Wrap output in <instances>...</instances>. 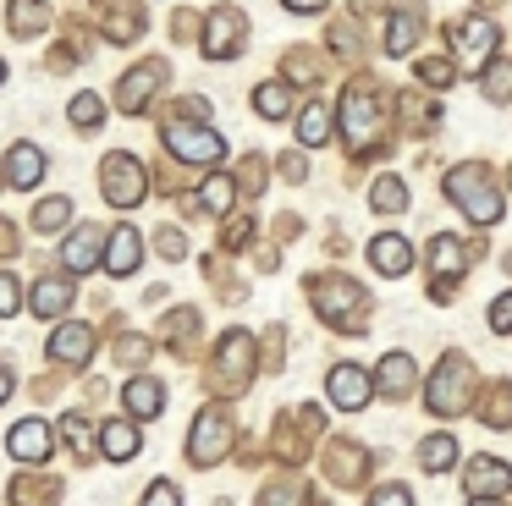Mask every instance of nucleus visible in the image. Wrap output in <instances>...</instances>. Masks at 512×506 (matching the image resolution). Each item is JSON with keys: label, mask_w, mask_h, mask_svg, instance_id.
I'll return each mask as SVG.
<instances>
[{"label": "nucleus", "mask_w": 512, "mask_h": 506, "mask_svg": "<svg viewBox=\"0 0 512 506\" xmlns=\"http://www.w3.org/2000/svg\"><path fill=\"white\" fill-rule=\"evenodd\" d=\"M67 116H72V127H83V132H89V127H100V121H105V105H100L94 94H78V99H72V110H67Z\"/></svg>", "instance_id": "nucleus-33"}, {"label": "nucleus", "mask_w": 512, "mask_h": 506, "mask_svg": "<svg viewBox=\"0 0 512 506\" xmlns=\"http://www.w3.org/2000/svg\"><path fill=\"white\" fill-rule=\"evenodd\" d=\"M331 138V110L325 105H309L298 116V143H309V149H320V143Z\"/></svg>", "instance_id": "nucleus-25"}, {"label": "nucleus", "mask_w": 512, "mask_h": 506, "mask_svg": "<svg viewBox=\"0 0 512 506\" xmlns=\"http://www.w3.org/2000/svg\"><path fill=\"white\" fill-rule=\"evenodd\" d=\"M100 182H105V198H111L116 209L144 204V193H149V171L133 160V154H111V160L100 165Z\"/></svg>", "instance_id": "nucleus-5"}, {"label": "nucleus", "mask_w": 512, "mask_h": 506, "mask_svg": "<svg viewBox=\"0 0 512 506\" xmlns=\"http://www.w3.org/2000/svg\"><path fill=\"white\" fill-rule=\"evenodd\" d=\"M254 110H259L265 121H281V116L292 110V94H287V83H259V88H254Z\"/></svg>", "instance_id": "nucleus-24"}, {"label": "nucleus", "mask_w": 512, "mask_h": 506, "mask_svg": "<svg viewBox=\"0 0 512 506\" xmlns=\"http://www.w3.org/2000/svg\"><path fill=\"white\" fill-rule=\"evenodd\" d=\"M496 39H501V33H496V22H485V17H463V22L452 28V44H457V50H463L474 66L496 61V55H490V50H496Z\"/></svg>", "instance_id": "nucleus-12"}, {"label": "nucleus", "mask_w": 512, "mask_h": 506, "mask_svg": "<svg viewBox=\"0 0 512 506\" xmlns=\"http://www.w3.org/2000/svg\"><path fill=\"white\" fill-rule=\"evenodd\" d=\"M160 83H166V61H144L138 72L122 77V88H116V105H122L127 116H144L149 99H155L149 88H160Z\"/></svg>", "instance_id": "nucleus-9"}, {"label": "nucleus", "mask_w": 512, "mask_h": 506, "mask_svg": "<svg viewBox=\"0 0 512 506\" xmlns=\"http://www.w3.org/2000/svg\"><path fill=\"white\" fill-rule=\"evenodd\" d=\"M419 468H424V473H446V468H457V440H452V435H430V440H419Z\"/></svg>", "instance_id": "nucleus-22"}, {"label": "nucleus", "mask_w": 512, "mask_h": 506, "mask_svg": "<svg viewBox=\"0 0 512 506\" xmlns=\"http://www.w3.org/2000/svg\"><path fill=\"white\" fill-rule=\"evenodd\" d=\"M61 484L56 479H17L12 484V506H56L61 501Z\"/></svg>", "instance_id": "nucleus-23"}, {"label": "nucleus", "mask_w": 512, "mask_h": 506, "mask_svg": "<svg viewBox=\"0 0 512 506\" xmlns=\"http://www.w3.org/2000/svg\"><path fill=\"white\" fill-rule=\"evenodd\" d=\"M446 198H452L474 226H496L501 220V193H496L485 165H452V171H446Z\"/></svg>", "instance_id": "nucleus-1"}, {"label": "nucleus", "mask_w": 512, "mask_h": 506, "mask_svg": "<svg viewBox=\"0 0 512 506\" xmlns=\"http://www.w3.org/2000/svg\"><path fill=\"white\" fill-rule=\"evenodd\" d=\"M369 198H375V209H380V215H391V209H408V187H402L397 176H386V182H380Z\"/></svg>", "instance_id": "nucleus-34"}, {"label": "nucleus", "mask_w": 512, "mask_h": 506, "mask_svg": "<svg viewBox=\"0 0 512 506\" xmlns=\"http://www.w3.org/2000/svg\"><path fill=\"white\" fill-rule=\"evenodd\" d=\"M369 506H413V495L402 490V484H380V490L369 495Z\"/></svg>", "instance_id": "nucleus-39"}, {"label": "nucleus", "mask_w": 512, "mask_h": 506, "mask_svg": "<svg viewBox=\"0 0 512 506\" xmlns=\"http://www.w3.org/2000/svg\"><path fill=\"white\" fill-rule=\"evenodd\" d=\"M182 248H188L182 231H166V237H160V253H166V259H182Z\"/></svg>", "instance_id": "nucleus-41"}, {"label": "nucleus", "mask_w": 512, "mask_h": 506, "mask_svg": "<svg viewBox=\"0 0 512 506\" xmlns=\"http://www.w3.org/2000/svg\"><path fill=\"white\" fill-rule=\"evenodd\" d=\"M281 6H287V11H320L325 0H281Z\"/></svg>", "instance_id": "nucleus-42"}, {"label": "nucleus", "mask_w": 512, "mask_h": 506, "mask_svg": "<svg viewBox=\"0 0 512 506\" xmlns=\"http://www.w3.org/2000/svg\"><path fill=\"white\" fill-rule=\"evenodd\" d=\"M166 149L177 154V160H188V165L226 160V138L215 127H204V121H171V127H166Z\"/></svg>", "instance_id": "nucleus-4"}, {"label": "nucleus", "mask_w": 512, "mask_h": 506, "mask_svg": "<svg viewBox=\"0 0 512 506\" xmlns=\"http://www.w3.org/2000/svg\"><path fill=\"white\" fill-rule=\"evenodd\" d=\"M122 402H127L133 418H160V407H166V385L160 380H127Z\"/></svg>", "instance_id": "nucleus-21"}, {"label": "nucleus", "mask_w": 512, "mask_h": 506, "mask_svg": "<svg viewBox=\"0 0 512 506\" xmlns=\"http://www.w3.org/2000/svg\"><path fill=\"white\" fill-rule=\"evenodd\" d=\"M6 396H12V369L0 363V402H6Z\"/></svg>", "instance_id": "nucleus-43"}, {"label": "nucleus", "mask_w": 512, "mask_h": 506, "mask_svg": "<svg viewBox=\"0 0 512 506\" xmlns=\"http://www.w3.org/2000/svg\"><path fill=\"white\" fill-rule=\"evenodd\" d=\"M507 275H512V253H507Z\"/></svg>", "instance_id": "nucleus-46"}, {"label": "nucleus", "mask_w": 512, "mask_h": 506, "mask_svg": "<svg viewBox=\"0 0 512 506\" xmlns=\"http://www.w3.org/2000/svg\"><path fill=\"white\" fill-rule=\"evenodd\" d=\"M67 220H72V204H67V198H45V204L34 209V231H39V237H50V231H61Z\"/></svg>", "instance_id": "nucleus-30"}, {"label": "nucleus", "mask_w": 512, "mask_h": 506, "mask_svg": "<svg viewBox=\"0 0 512 506\" xmlns=\"http://www.w3.org/2000/svg\"><path fill=\"white\" fill-rule=\"evenodd\" d=\"M468 506H501V501H468Z\"/></svg>", "instance_id": "nucleus-44"}, {"label": "nucleus", "mask_w": 512, "mask_h": 506, "mask_svg": "<svg viewBox=\"0 0 512 506\" xmlns=\"http://www.w3.org/2000/svg\"><path fill=\"white\" fill-rule=\"evenodd\" d=\"M325 396H331V407H342V413H358V407H369V396H375V380H369L358 363H336L331 380H325Z\"/></svg>", "instance_id": "nucleus-8"}, {"label": "nucleus", "mask_w": 512, "mask_h": 506, "mask_svg": "<svg viewBox=\"0 0 512 506\" xmlns=\"http://www.w3.org/2000/svg\"><path fill=\"white\" fill-rule=\"evenodd\" d=\"M347 127H353V138L358 143H369V132H375V99L369 94H347Z\"/></svg>", "instance_id": "nucleus-29"}, {"label": "nucleus", "mask_w": 512, "mask_h": 506, "mask_svg": "<svg viewBox=\"0 0 512 506\" xmlns=\"http://www.w3.org/2000/svg\"><path fill=\"white\" fill-rule=\"evenodd\" d=\"M430 264H435L441 275H463V264H468L463 242H457V237H435V242H430Z\"/></svg>", "instance_id": "nucleus-26"}, {"label": "nucleus", "mask_w": 512, "mask_h": 506, "mask_svg": "<svg viewBox=\"0 0 512 506\" xmlns=\"http://www.w3.org/2000/svg\"><path fill=\"white\" fill-rule=\"evenodd\" d=\"M61 435H67L72 446H78L83 457H89V440H94V429H89V418H83V413H67V418H61Z\"/></svg>", "instance_id": "nucleus-35"}, {"label": "nucleus", "mask_w": 512, "mask_h": 506, "mask_svg": "<svg viewBox=\"0 0 512 506\" xmlns=\"http://www.w3.org/2000/svg\"><path fill=\"white\" fill-rule=\"evenodd\" d=\"M199 198H204V209H215V215H226V209L237 204V187H232V176H210Z\"/></svg>", "instance_id": "nucleus-31"}, {"label": "nucleus", "mask_w": 512, "mask_h": 506, "mask_svg": "<svg viewBox=\"0 0 512 506\" xmlns=\"http://www.w3.org/2000/svg\"><path fill=\"white\" fill-rule=\"evenodd\" d=\"M12 33H34L39 22H45V0H12Z\"/></svg>", "instance_id": "nucleus-32"}, {"label": "nucleus", "mask_w": 512, "mask_h": 506, "mask_svg": "<svg viewBox=\"0 0 512 506\" xmlns=\"http://www.w3.org/2000/svg\"><path fill=\"white\" fill-rule=\"evenodd\" d=\"M369 264H375L380 275H408L413 270V242L397 237V231H380V237L369 242Z\"/></svg>", "instance_id": "nucleus-14"}, {"label": "nucleus", "mask_w": 512, "mask_h": 506, "mask_svg": "<svg viewBox=\"0 0 512 506\" xmlns=\"http://www.w3.org/2000/svg\"><path fill=\"white\" fill-rule=\"evenodd\" d=\"M463 484L474 490V501H501L512 490V468L501 457H474L463 468Z\"/></svg>", "instance_id": "nucleus-10"}, {"label": "nucleus", "mask_w": 512, "mask_h": 506, "mask_svg": "<svg viewBox=\"0 0 512 506\" xmlns=\"http://www.w3.org/2000/svg\"><path fill=\"white\" fill-rule=\"evenodd\" d=\"M413 39H419V11H402V17H391V28H386V50H391V55H408V50H413Z\"/></svg>", "instance_id": "nucleus-28"}, {"label": "nucleus", "mask_w": 512, "mask_h": 506, "mask_svg": "<svg viewBox=\"0 0 512 506\" xmlns=\"http://www.w3.org/2000/svg\"><path fill=\"white\" fill-rule=\"evenodd\" d=\"M45 182V149L39 143H12V154H6V187H17V193H28V187Z\"/></svg>", "instance_id": "nucleus-11"}, {"label": "nucleus", "mask_w": 512, "mask_h": 506, "mask_svg": "<svg viewBox=\"0 0 512 506\" xmlns=\"http://www.w3.org/2000/svg\"><path fill=\"white\" fill-rule=\"evenodd\" d=\"M100 451L111 462H133L138 451H144V435H138V424H127V418H111V424H100Z\"/></svg>", "instance_id": "nucleus-15"}, {"label": "nucleus", "mask_w": 512, "mask_h": 506, "mask_svg": "<svg viewBox=\"0 0 512 506\" xmlns=\"http://www.w3.org/2000/svg\"><path fill=\"white\" fill-rule=\"evenodd\" d=\"M17 297H23V292H17V275H12V270H0V319L17 314Z\"/></svg>", "instance_id": "nucleus-38"}, {"label": "nucleus", "mask_w": 512, "mask_h": 506, "mask_svg": "<svg viewBox=\"0 0 512 506\" xmlns=\"http://www.w3.org/2000/svg\"><path fill=\"white\" fill-rule=\"evenodd\" d=\"M61 264H67L72 275H83L89 264H100V226H78L67 237V248H61Z\"/></svg>", "instance_id": "nucleus-20"}, {"label": "nucleus", "mask_w": 512, "mask_h": 506, "mask_svg": "<svg viewBox=\"0 0 512 506\" xmlns=\"http://www.w3.org/2000/svg\"><path fill=\"white\" fill-rule=\"evenodd\" d=\"M490 330H496V336H512V292L490 303Z\"/></svg>", "instance_id": "nucleus-36"}, {"label": "nucleus", "mask_w": 512, "mask_h": 506, "mask_svg": "<svg viewBox=\"0 0 512 506\" xmlns=\"http://www.w3.org/2000/svg\"><path fill=\"white\" fill-rule=\"evenodd\" d=\"M6 451H12L17 462H50V451H56V424H45V418H17L12 435H6Z\"/></svg>", "instance_id": "nucleus-7"}, {"label": "nucleus", "mask_w": 512, "mask_h": 506, "mask_svg": "<svg viewBox=\"0 0 512 506\" xmlns=\"http://www.w3.org/2000/svg\"><path fill=\"white\" fill-rule=\"evenodd\" d=\"M413 380H419V369H413V358L408 352H386V363H380V374H375V385H380V396H408L413 391Z\"/></svg>", "instance_id": "nucleus-17"}, {"label": "nucleus", "mask_w": 512, "mask_h": 506, "mask_svg": "<svg viewBox=\"0 0 512 506\" xmlns=\"http://www.w3.org/2000/svg\"><path fill=\"white\" fill-rule=\"evenodd\" d=\"M94 352V330L89 325H61L56 336H50V358L56 363H89Z\"/></svg>", "instance_id": "nucleus-19"}, {"label": "nucleus", "mask_w": 512, "mask_h": 506, "mask_svg": "<svg viewBox=\"0 0 512 506\" xmlns=\"http://www.w3.org/2000/svg\"><path fill=\"white\" fill-rule=\"evenodd\" d=\"M474 402V363L463 358V352H446L441 369H435L430 380V413H463V407Z\"/></svg>", "instance_id": "nucleus-2"}, {"label": "nucleus", "mask_w": 512, "mask_h": 506, "mask_svg": "<svg viewBox=\"0 0 512 506\" xmlns=\"http://www.w3.org/2000/svg\"><path fill=\"white\" fill-rule=\"evenodd\" d=\"M72 308V275H45L34 286V314L39 319H61Z\"/></svg>", "instance_id": "nucleus-18"}, {"label": "nucleus", "mask_w": 512, "mask_h": 506, "mask_svg": "<svg viewBox=\"0 0 512 506\" xmlns=\"http://www.w3.org/2000/svg\"><path fill=\"white\" fill-rule=\"evenodd\" d=\"M0 83H6V61H0Z\"/></svg>", "instance_id": "nucleus-45"}, {"label": "nucleus", "mask_w": 512, "mask_h": 506, "mask_svg": "<svg viewBox=\"0 0 512 506\" xmlns=\"http://www.w3.org/2000/svg\"><path fill=\"white\" fill-rule=\"evenodd\" d=\"M419 77H424V83H441V88H446L457 72H452V61H424V66H419Z\"/></svg>", "instance_id": "nucleus-40"}, {"label": "nucleus", "mask_w": 512, "mask_h": 506, "mask_svg": "<svg viewBox=\"0 0 512 506\" xmlns=\"http://www.w3.org/2000/svg\"><path fill=\"white\" fill-rule=\"evenodd\" d=\"M237 44H243V17H237L232 6H221L210 17V33H204V55H210V61H232V55H243Z\"/></svg>", "instance_id": "nucleus-13"}, {"label": "nucleus", "mask_w": 512, "mask_h": 506, "mask_svg": "<svg viewBox=\"0 0 512 506\" xmlns=\"http://www.w3.org/2000/svg\"><path fill=\"white\" fill-rule=\"evenodd\" d=\"M314 303H320L325 325H336V330H364L369 297L358 292L353 281H342V275H320V281H314Z\"/></svg>", "instance_id": "nucleus-3"}, {"label": "nucleus", "mask_w": 512, "mask_h": 506, "mask_svg": "<svg viewBox=\"0 0 512 506\" xmlns=\"http://www.w3.org/2000/svg\"><path fill=\"white\" fill-rule=\"evenodd\" d=\"M479 83H485V94L496 99V105H507L512 99V61H485L479 66Z\"/></svg>", "instance_id": "nucleus-27"}, {"label": "nucleus", "mask_w": 512, "mask_h": 506, "mask_svg": "<svg viewBox=\"0 0 512 506\" xmlns=\"http://www.w3.org/2000/svg\"><path fill=\"white\" fill-rule=\"evenodd\" d=\"M144 506H182L177 484H171V479H155V484H149V495H144Z\"/></svg>", "instance_id": "nucleus-37"}, {"label": "nucleus", "mask_w": 512, "mask_h": 506, "mask_svg": "<svg viewBox=\"0 0 512 506\" xmlns=\"http://www.w3.org/2000/svg\"><path fill=\"white\" fill-rule=\"evenodd\" d=\"M226 440H232V424H226L221 407H204L199 418H193V435H188V457L193 468H210V462L226 457Z\"/></svg>", "instance_id": "nucleus-6"}, {"label": "nucleus", "mask_w": 512, "mask_h": 506, "mask_svg": "<svg viewBox=\"0 0 512 506\" xmlns=\"http://www.w3.org/2000/svg\"><path fill=\"white\" fill-rule=\"evenodd\" d=\"M138 259H144V242H138L133 226H116L111 231V248H105V270L111 275H133Z\"/></svg>", "instance_id": "nucleus-16"}]
</instances>
